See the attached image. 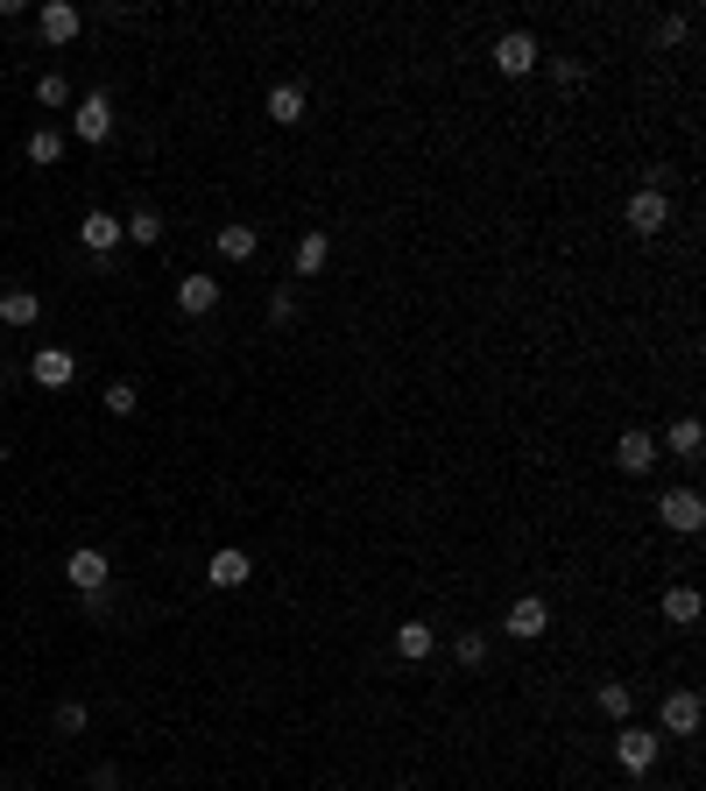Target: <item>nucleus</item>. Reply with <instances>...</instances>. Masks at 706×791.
<instances>
[{"label":"nucleus","mask_w":706,"mask_h":791,"mask_svg":"<svg viewBox=\"0 0 706 791\" xmlns=\"http://www.w3.org/2000/svg\"><path fill=\"white\" fill-rule=\"evenodd\" d=\"M538 64H544V50H538L530 29H502V36H494V71H502V79H530Z\"/></svg>","instance_id":"1"},{"label":"nucleus","mask_w":706,"mask_h":791,"mask_svg":"<svg viewBox=\"0 0 706 791\" xmlns=\"http://www.w3.org/2000/svg\"><path fill=\"white\" fill-rule=\"evenodd\" d=\"M657 524L678 530V537H699V524H706L699 488H664V495H657Z\"/></svg>","instance_id":"2"},{"label":"nucleus","mask_w":706,"mask_h":791,"mask_svg":"<svg viewBox=\"0 0 706 791\" xmlns=\"http://www.w3.org/2000/svg\"><path fill=\"white\" fill-rule=\"evenodd\" d=\"M657 749H664V736H651V728H636V721L615 728V763L628 770V778H643V770L657 763Z\"/></svg>","instance_id":"3"},{"label":"nucleus","mask_w":706,"mask_h":791,"mask_svg":"<svg viewBox=\"0 0 706 791\" xmlns=\"http://www.w3.org/2000/svg\"><path fill=\"white\" fill-rule=\"evenodd\" d=\"M664 226H672V199H664V184H643L636 199H628V234H643V241H657Z\"/></svg>","instance_id":"4"},{"label":"nucleus","mask_w":706,"mask_h":791,"mask_svg":"<svg viewBox=\"0 0 706 791\" xmlns=\"http://www.w3.org/2000/svg\"><path fill=\"white\" fill-rule=\"evenodd\" d=\"M79 29H85V14L71 8V0H43L35 8V36H43L50 50H64V43H79Z\"/></svg>","instance_id":"5"},{"label":"nucleus","mask_w":706,"mask_h":791,"mask_svg":"<svg viewBox=\"0 0 706 791\" xmlns=\"http://www.w3.org/2000/svg\"><path fill=\"white\" fill-rule=\"evenodd\" d=\"M699 721H706V700L693 686L664 692V728H657V736H699Z\"/></svg>","instance_id":"6"},{"label":"nucleus","mask_w":706,"mask_h":791,"mask_svg":"<svg viewBox=\"0 0 706 791\" xmlns=\"http://www.w3.org/2000/svg\"><path fill=\"white\" fill-rule=\"evenodd\" d=\"M502 629L516 636V643H538V636H551V601H544V594H523V601L509 608Z\"/></svg>","instance_id":"7"},{"label":"nucleus","mask_w":706,"mask_h":791,"mask_svg":"<svg viewBox=\"0 0 706 791\" xmlns=\"http://www.w3.org/2000/svg\"><path fill=\"white\" fill-rule=\"evenodd\" d=\"M71 134H79V142H106V134H113V100H106V92H85V100H79Z\"/></svg>","instance_id":"8"},{"label":"nucleus","mask_w":706,"mask_h":791,"mask_svg":"<svg viewBox=\"0 0 706 791\" xmlns=\"http://www.w3.org/2000/svg\"><path fill=\"white\" fill-rule=\"evenodd\" d=\"M29 375H35V389H71V375H79V361H71L64 346H35Z\"/></svg>","instance_id":"9"},{"label":"nucleus","mask_w":706,"mask_h":791,"mask_svg":"<svg viewBox=\"0 0 706 791\" xmlns=\"http://www.w3.org/2000/svg\"><path fill=\"white\" fill-rule=\"evenodd\" d=\"M64 580L79 587V594H100V587H106V551H100V545H79V551L64 558Z\"/></svg>","instance_id":"10"},{"label":"nucleus","mask_w":706,"mask_h":791,"mask_svg":"<svg viewBox=\"0 0 706 791\" xmlns=\"http://www.w3.org/2000/svg\"><path fill=\"white\" fill-rule=\"evenodd\" d=\"M205 580H213V587H247V580H255V558H247L241 545H219L213 566H205Z\"/></svg>","instance_id":"11"},{"label":"nucleus","mask_w":706,"mask_h":791,"mask_svg":"<svg viewBox=\"0 0 706 791\" xmlns=\"http://www.w3.org/2000/svg\"><path fill=\"white\" fill-rule=\"evenodd\" d=\"M79 241H85V255L113 262V247H121V220H113V212H85V220H79Z\"/></svg>","instance_id":"12"},{"label":"nucleus","mask_w":706,"mask_h":791,"mask_svg":"<svg viewBox=\"0 0 706 791\" xmlns=\"http://www.w3.org/2000/svg\"><path fill=\"white\" fill-rule=\"evenodd\" d=\"M615 467L622 474H651L657 467V432H622L615 438Z\"/></svg>","instance_id":"13"},{"label":"nucleus","mask_w":706,"mask_h":791,"mask_svg":"<svg viewBox=\"0 0 706 791\" xmlns=\"http://www.w3.org/2000/svg\"><path fill=\"white\" fill-rule=\"evenodd\" d=\"M213 247H219L226 262H255V247H262V226H255V220H226L219 234H213Z\"/></svg>","instance_id":"14"},{"label":"nucleus","mask_w":706,"mask_h":791,"mask_svg":"<svg viewBox=\"0 0 706 791\" xmlns=\"http://www.w3.org/2000/svg\"><path fill=\"white\" fill-rule=\"evenodd\" d=\"M657 453H672V459H685V467H699V453H706V424L699 417H678L672 432H664V446Z\"/></svg>","instance_id":"15"},{"label":"nucleus","mask_w":706,"mask_h":791,"mask_svg":"<svg viewBox=\"0 0 706 791\" xmlns=\"http://www.w3.org/2000/svg\"><path fill=\"white\" fill-rule=\"evenodd\" d=\"M326 262H332V234H326V226H311V234L297 241V262H290V268H297V283H311Z\"/></svg>","instance_id":"16"},{"label":"nucleus","mask_w":706,"mask_h":791,"mask_svg":"<svg viewBox=\"0 0 706 791\" xmlns=\"http://www.w3.org/2000/svg\"><path fill=\"white\" fill-rule=\"evenodd\" d=\"M213 304H219V283L213 276H177V312L184 318H205Z\"/></svg>","instance_id":"17"},{"label":"nucleus","mask_w":706,"mask_h":791,"mask_svg":"<svg viewBox=\"0 0 706 791\" xmlns=\"http://www.w3.org/2000/svg\"><path fill=\"white\" fill-rule=\"evenodd\" d=\"M664 622H672V629H693L699 622V615H706V601H699V587H664Z\"/></svg>","instance_id":"18"},{"label":"nucleus","mask_w":706,"mask_h":791,"mask_svg":"<svg viewBox=\"0 0 706 791\" xmlns=\"http://www.w3.org/2000/svg\"><path fill=\"white\" fill-rule=\"evenodd\" d=\"M35 318H43V297H35V291H0V325H14V333H29Z\"/></svg>","instance_id":"19"},{"label":"nucleus","mask_w":706,"mask_h":791,"mask_svg":"<svg viewBox=\"0 0 706 791\" xmlns=\"http://www.w3.org/2000/svg\"><path fill=\"white\" fill-rule=\"evenodd\" d=\"M431 650H438V629L431 622H403V629H396V658H403V665H424Z\"/></svg>","instance_id":"20"},{"label":"nucleus","mask_w":706,"mask_h":791,"mask_svg":"<svg viewBox=\"0 0 706 791\" xmlns=\"http://www.w3.org/2000/svg\"><path fill=\"white\" fill-rule=\"evenodd\" d=\"M121 241H135V247H156V241H163V212H156V205H135V212L121 220Z\"/></svg>","instance_id":"21"},{"label":"nucleus","mask_w":706,"mask_h":791,"mask_svg":"<svg viewBox=\"0 0 706 791\" xmlns=\"http://www.w3.org/2000/svg\"><path fill=\"white\" fill-rule=\"evenodd\" d=\"M22 156L35 163V170H50V163H64V128H35L29 142H22Z\"/></svg>","instance_id":"22"},{"label":"nucleus","mask_w":706,"mask_h":791,"mask_svg":"<svg viewBox=\"0 0 706 791\" xmlns=\"http://www.w3.org/2000/svg\"><path fill=\"white\" fill-rule=\"evenodd\" d=\"M269 121L276 128H297L304 121V85H269Z\"/></svg>","instance_id":"23"},{"label":"nucleus","mask_w":706,"mask_h":791,"mask_svg":"<svg viewBox=\"0 0 706 791\" xmlns=\"http://www.w3.org/2000/svg\"><path fill=\"white\" fill-rule=\"evenodd\" d=\"M594 707H601V713H607V721H615V728H622V721H628V707H636V700H628V686H622V679H607V686L594 692Z\"/></svg>","instance_id":"24"},{"label":"nucleus","mask_w":706,"mask_h":791,"mask_svg":"<svg viewBox=\"0 0 706 791\" xmlns=\"http://www.w3.org/2000/svg\"><path fill=\"white\" fill-rule=\"evenodd\" d=\"M50 728H57V736H85V728H92V713H85V700H57V713H50Z\"/></svg>","instance_id":"25"},{"label":"nucleus","mask_w":706,"mask_h":791,"mask_svg":"<svg viewBox=\"0 0 706 791\" xmlns=\"http://www.w3.org/2000/svg\"><path fill=\"white\" fill-rule=\"evenodd\" d=\"M452 665H460V671H481V665H488V636H481V629H467L460 643H452Z\"/></svg>","instance_id":"26"},{"label":"nucleus","mask_w":706,"mask_h":791,"mask_svg":"<svg viewBox=\"0 0 706 791\" xmlns=\"http://www.w3.org/2000/svg\"><path fill=\"white\" fill-rule=\"evenodd\" d=\"M35 107H71V79H64V71H43V79H35Z\"/></svg>","instance_id":"27"},{"label":"nucleus","mask_w":706,"mask_h":791,"mask_svg":"<svg viewBox=\"0 0 706 791\" xmlns=\"http://www.w3.org/2000/svg\"><path fill=\"white\" fill-rule=\"evenodd\" d=\"M269 325H276V333H290V325H297V291H290V283L269 297Z\"/></svg>","instance_id":"28"},{"label":"nucleus","mask_w":706,"mask_h":791,"mask_svg":"<svg viewBox=\"0 0 706 791\" xmlns=\"http://www.w3.org/2000/svg\"><path fill=\"white\" fill-rule=\"evenodd\" d=\"M135 403H142L135 382H106V410H113V417H135Z\"/></svg>","instance_id":"29"},{"label":"nucleus","mask_w":706,"mask_h":791,"mask_svg":"<svg viewBox=\"0 0 706 791\" xmlns=\"http://www.w3.org/2000/svg\"><path fill=\"white\" fill-rule=\"evenodd\" d=\"M651 43H657V50H672V43H685V14H664V22L651 29Z\"/></svg>","instance_id":"30"},{"label":"nucleus","mask_w":706,"mask_h":791,"mask_svg":"<svg viewBox=\"0 0 706 791\" xmlns=\"http://www.w3.org/2000/svg\"><path fill=\"white\" fill-rule=\"evenodd\" d=\"M85 784H92V791H121V770H113V763H100V770H92Z\"/></svg>","instance_id":"31"},{"label":"nucleus","mask_w":706,"mask_h":791,"mask_svg":"<svg viewBox=\"0 0 706 791\" xmlns=\"http://www.w3.org/2000/svg\"><path fill=\"white\" fill-rule=\"evenodd\" d=\"M0 459H8V446H0Z\"/></svg>","instance_id":"32"}]
</instances>
